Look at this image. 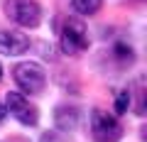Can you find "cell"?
I'll list each match as a JSON object with an SVG mask.
<instances>
[{
	"mask_svg": "<svg viewBox=\"0 0 147 142\" xmlns=\"http://www.w3.org/2000/svg\"><path fill=\"white\" fill-rule=\"evenodd\" d=\"M59 44H61V52H66V54L86 52L88 44H91L88 32H86V25L81 20H76V17H66L61 32H59Z\"/></svg>",
	"mask_w": 147,
	"mask_h": 142,
	"instance_id": "1",
	"label": "cell"
},
{
	"mask_svg": "<svg viewBox=\"0 0 147 142\" xmlns=\"http://www.w3.org/2000/svg\"><path fill=\"white\" fill-rule=\"evenodd\" d=\"M91 130H93L96 142H118V137H120V122L113 115H108L105 110L96 108L91 113Z\"/></svg>",
	"mask_w": 147,
	"mask_h": 142,
	"instance_id": "4",
	"label": "cell"
},
{
	"mask_svg": "<svg viewBox=\"0 0 147 142\" xmlns=\"http://www.w3.org/2000/svg\"><path fill=\"white\" fill-rule=\"evenodd\" d=\"M71 5L79 15H96L103 5V0H71Z\"/></svg>",
	"mask_w": 147,
	"mask_h": 142,
	"instance_id": "8",
	"label": "cell"
},
{
	"mask_svg": "<svg viewBox=\"0 0 147 142\" xmlns=\"http://www.w3.org/2000/svg\"><path fill=\"white\" fill-rule=\"evenodd\" d=\"M113 54H115V59H120V61H132V47L125 42H118L115 47H113Z\"/></svg>",
	"mask_w": 147,
	"mask_h": 142,
	"instance_id": "9",
	"label": "cell"
},
{
	"mask_svg": "<svg viewBox=\"0 0 147 142\" xmlns=\"http://www.w3.org/2000/svg\"><path fill=\"white\" fill-rule=\"evenodd\" d=\"M5 115H7V110H5V105H3V103H0V122H3V120H5Z\"/></svg>",
	"mask_w": 147,
	"mask_h": 142,
	"instance_id": "11",
	"label": "cell"
},
{
	"mask_svg": "<svg viewBox=\"0 0 147 142\" xmlns=\"http://www.w3.org/2000/svg\"><path fill=\"white\" fill-rule=\"evenodd\" d=\"M5 110H10L12 118H17L22 125H30V127H34L37 120H39L37 108L22 93H17V91H10V93L5 96Z\"/></svg>",
	"mask_w": 147,
	"mask_h": 142,
	"instance_id": "5",
	"label": "cell"
},
{
	"mask_svg": "<svg viewBox=\"0 0 147 142\" xmlns=\"http://www.w3.org/2000/svg\"><path fill=\"white\" fill-rule=\"evenodd\" d=\"M54 125L61 132H71L79 127V110L76 108H69V105H59L57 113H54Z\"/></svg>",
	"mask_w": 147,
	"mask_h": 142,
	"instance_id": "7",
	"label": "cell"
},
{
	"mask_svg": "<svg viewBox=\"0 0 147 142\" xmlns=\"http://www.w3.org/2000/svg\"><path fill=\"white\" fill-rule=\"evenodd\" d=\"M0 79H3V66H0Z\"/></svg>",
	"mask_w": 147,
	"mask_h": 142,
	"instance_id": "12",
	"label": "cell"
},
{
	"mask_svg": "<svg viewBox=\"0 0 147 142\" xmlns=\"http://www.w3.org/2000/svg\"><path fill=\"white\" fill-rule=\"evenodd\" d=\"M30 49V37L22 32H12V30H0V54L5 57H17L25 54Z\"/></svg>",
	"mask_w": 147,
	"mask_h": 142,
	"instance_id": "6",
	"label": "cell"
},
{
	"mask_svg": "<svg viewBox=\"0 0 147 142\" xmlns=\"http://www.w3.org/2000/svg\"><path fill=\"white\" fill-rule=\"evenodd\" d=\"M127 108H130V91H120L115 98V113L118 115H125Z\"/></svg>",
	"mask_w": 147,
	"mask_h": 142,
	"instance_id": "10",
	"label": "cell"
},
{
	"mask_svg": "<svg viewBox=\"0 0 147 142\" xmlns=\"http://www.w3.org/2000/svg\"><path fill=\"white\" fill-rule=\"evenodd\" d=\"M15 83L20 86L25 93H42L47 86V74L37 61H22L12 69Z\"/></svg>",
	"mask_w": 147,
	"mask_h": 142,
	"instance_id": "2",
	"label": "cell"
},
{
	"mask_svg": "<svg viewBox=\"0 0 147 142\" xmlns=\"http://www.w3.org/2000/svg\"><path fill=\"white\" fill-rule=\"evenodd\" d=\"M5 12L10 20H15L20 27H30L34 30L42 22V7L34 0H7L5 3Z\"/></svg>",
	"mask_w": 147,
	"mask_h": 142,
	"instance_id": "3",
	"label": "cell"
}]
</instances>
